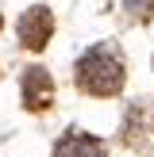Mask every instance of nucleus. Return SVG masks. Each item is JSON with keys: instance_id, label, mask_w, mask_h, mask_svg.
I'll return each instance as SVG.
<instances>
[{"instance_id": "1", "label": "nucleus", "mask_w": 154, "mask_h": 157, "mask_svg": "<svg viewBox=\"0 0 154 157\" xmlns=\"http://www.w3.org/2000/svg\"><path fill=\"white\" fill-rule=\"evenodd\" d=\"M77 88L85 96H96V100H108V96H120L123 81H127V61H123V50L104 38V42H92L89 50L77 58Z\"/></svg>"}, {"instance_id": "2", "label": "nucleus", "mask_w": 154, "mask_h": 157, "mask_svg": "<svg viewBox=\"0 0 154 157\" xmlns=\"http://www.w3.org/2000/svg\"><path fill=\"white\" fill-rule=\"evenodd\" d=\"M120 142L135 153H154V104L150 100H135L123 115Z\"/></svg>"}, {"instance_id": "3", "label": "nucleus", "mask_w": 154, "mask_h": 157, "mask_svg": "<svg viewBox=\"0 0 154 157\" xmlns=\"http://www.w3.org/2000/svg\"><path fill=\"white\" fill-rule=\"evenodd\" d=\"M15 35H19V42H23V50H46V42H50V35H54V15H50V8L46 4H35V8H27V12L19 15V23H15Z\"/></svg>"}, {"instance_id": "4", "label": "nucleus", "mask_w": 154, "mask_h": 157, "mask_svg": "<svg viewBox=\"0 0 154 157\" xmlns=\"http://www.w3.org/2000/svg\"><path fill=\"white\" fill-rule=\"evenodd\" d=\"M19 96L27 111H46L54 104V77L46 73L43 65H27L23 69V84H19Z\"/></svg>"}, {"instance_id": "5", "label": "nucleus", "mask_w": 154, "mask_h": 157, "mask_svg": "<svg viewBox=\"0 0 154 157\" xmlns=\"http://www.w3.org/2000/svg\"><path fill=\"white\" fill-rule=\"evenodd\" d=\"M54 157H108V146L96 134H85V130H66L54 146Z\"/></svg>"}, {"instance_id": "6", "label": "nucleus", "mask_w": 154, "mask_h": 157, "mask_svg": "<svg viewBox=\"0 0 154 157\" xmlns=\"http://www.w3.org/2000/svg\"><path fill=\"white\" fill-rule=\"evenodd\" d=\"M127 4V15L135 23H150L154 19V0H123Z\"/></svg>"}]
</instances>
